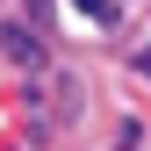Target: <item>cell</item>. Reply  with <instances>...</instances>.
Segmentation results:
<instances>
[{"instance_id":"1","label":"cell","mask_w":151,"mask_h":151,"mask_svg":"<svg viewBox=\"0 0 151 151\" xmlns=\"http://www.w3.org/2000/svg\"><path fill=\"white\" fill-rule=\"evenodd\" d=\"M36 36H43V29H14V22H7V36H0V43H7V58L22 65V72L43 65V43H36Z\"/></svg>"},{"instance_id":"2","label":"cell","mask_w":151,"mask_h":151,"mask_svg":"<svg viewBox=\"0 0 151 151\" xmlns=\"http://www.w3.org/2000/svg\"><path fill=\"white\" fill-rule=\"evenodd\" d=\"M50 101H58V115H65V122H79V108H86V93H79V79L65 72V79L50 86Z\"/></svg>"},{"instance_id":"3","label":"cell","mask_w":151,"mask_h":151,"mask_svg":"<svg viewBox=\"0 0 151 151\" xmlns=\"http://www.w3.org/2000/svg\"><path fill=\"white\" fill-rule=\"evenodd\" d=\"M22 7L36 14V29H50V0H22Z\"/></svg>"},{"instance_id":"4","label":"cell","mask_w":151,"mask_h":151,"mask_svg":"<svg viewBox=\"0 0 151 151\" xmlns=\"http://www.w3.org/2000/svg\"><path fill=\"white\" fill-rule=\"evenodd\" d=\"M137 65H144V72H151V50H144V58H137Z\"/></svg>"}]
</instances>
